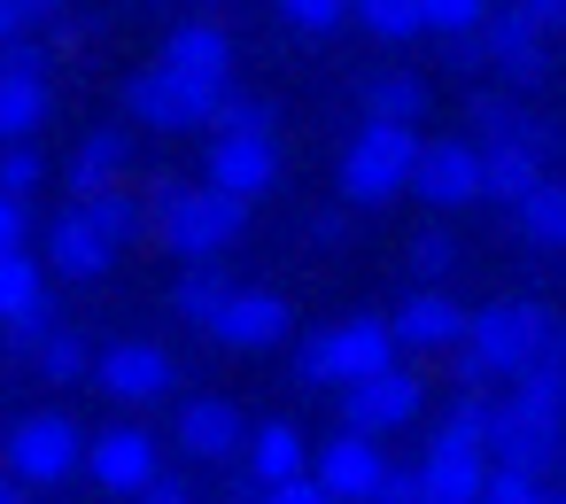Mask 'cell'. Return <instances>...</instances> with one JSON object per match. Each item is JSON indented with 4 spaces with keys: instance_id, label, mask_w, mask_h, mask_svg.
<instances>
[{
    "instance_id": "cell-1",
    "label": "cell",
    "mask_w": 566,
    "mask_h": 504,
    "mask_svg": "<svg viewBox=\"0 0 566 504\" xmlns=\"http://www.w3.org/2000/svg\"><path fill=\"white\" fill-rule=\"evenodd\" d=\"M535 357H566L558 311H543V303H481V311H465V334H458V388L512 380V372H527Z\"/></svg>"
},
{
    "instance_id": "cell-28",
    "label": "cell",
    "mask_w": 566,
    "mask_h": 504,
    "mask_svg": "<svg viewBox=\"0 0 566 504\" xmlns=\"http://www.w3.org/2000/svg\"><path fill=\"white\" fill-rule=\"evenodd\" d=\"M434 102H427V78L396 71V78H373L365 86V117H388V125H419Z\"/></svg>"
},
{
    "instance_id": "cell-37",
    "label": "cell",
    "mask_w": 566,
    "mask_h": 504,
    "mask_svg": "<svg viewBox=\"0 0 566 504\" xmlns=\"http://www.w3.org/2000/svg\"><path fill=\"white\" fill-rule=\"evenodd\" d=\"M481 496H489V504H535V496H543V481H535V473H520V465H489Z\"/></svg>"
},
{
    "instance_id": "cell-18",
    "label": "cell",
    "mask_w": 566,
    "mask_h": 504,
    "mask_svg": "<svg viewBox=\"0 0 566 504\" xmlns=\"http://www.w3.org/2000/svg\"><path fill=\"white\" fill-rule=\"evenodd\" d=\"M109 264H117V241H109L78 202H71L63 218H48V272H55V280H102Z\"/></svg>"
},
{
    "instance_id": "cell-45",
    "label": "cell",
    "mask_w": 566,
    "mask_h": 504,
    "mask_svg": "<svg viewBox=\"0 0 566 504\" xmlns=\"http://www.w3.org/2000/svg\"><path fill=\"white\" fill-rule=\"evenodd\" d=\"M17 489H24V481H17V473H9V465H0V504H9V496H17Z\"/></svg>"
},
{
    "instance_id": "cell-10",
    "label": "cell",
    "mask_w": 566,
    "mask_h": 504,
    "mask_svg": "<svg viewBox=\"0 0 566 504\" xmlns=\"http://www.w3.org/2000/svg\"><path fill=\"white\" fill-rule=\"evenodd\" d=\"M489 481V442H465V434H442L427 442V458L411 465V496L419 504H473Z\"/></svg>"
},
{
    "instance_id": "cell-44",
    "label": "cell",
    "mask_w": 566,
    "mask_h": 504,
    "mask_svg": "<svg viewBox=\"0 0 566 504\" xmlns=\"http://www.w3.org/2000/svg\"><path fill=\"white\" fill-rule=\"evenodd\" d=\"M17 32H24V24H17V0H0V48H9Z\"/></svg>"
},
{
    "instance_id": "cell-21",
    "label": "cell",
    "mask_w": 566,
    "mask_h": 504,
    "mask_svg": "<svg viewBox=\"0 0 566 504\" xmlns=\"http://www.w3.org/2000/svg\"><path fill=\"white\" fill-rule=\"evenodd\" d=\"M543 164H551V156H543V148H527V140H481V195L512 210V202L543 179Z\"/></svg>"
},
{
    "instance_id": "cell-11",
    "label": "cell",
    "mask_w": 566,
    "mask_h": 504,
    "mask_svg": "<svg viewBox=\"0 0 566 504\" xmlns=\"http://www.w3.org/2000/svg\"><path fill=\"white\" fill-rule=\"evenodd\" d=\"M481 48H489V71L512 86V94H535L551 78V48H543V24L527 9H496L481 17Z\"/></svg>"
},
{
    "instance_id": "cell-39",
    "label": "cell",
    "mask_w": 566,
    "mask_h": 504,
    "mask_svg": "<svg viewBox=\"0 0 566 504\" xmlns=\"http://www.w3.org/2000/svg\"><path fill=\"white\" fill-rule=\"evenodd\" d=\"M264 496L272 504H326V489H318V473L303 465V473H280V481H264Z\"/></svg>"
},
{
    "instance_id": "cell-31",
    "label": "cell",
    "mask_w": 566,
    "mask_h": 504,
    "mask_svg": "<svg viewBox=\"0 0 566 504\" xmlns=\"http://www.w3.org/2000/svg\"><path fill=\"white\" fill-rule=\"evenodd\" d=\"M86 365H94V357H86V342H78V334H63V326H48V334H40V372H48L55 388L86 380Z\"/></svg>"
},
{
    "instance_id": "cell-19",
    "label": "cell",
    "mask_w": 566,
    "mask_h": 504,
    "mask_svg": "<svg viewBox=\"0 0 566 504\" xmlns=\"http://www.w3.org/2000/svg\"><path fill=\"white\" fill-rule=\"evenodd\" d=\"M86 372H94L117 403H156V396L171 388V357H164L156 342H109Z\"/></svg>"
},
{
    "instance_id": "cell-5",
    "label": "cell",
    "mask_w": 566,
    "mask_h": 504,
    "mask_svg": "<svg viewBox=\"0 0 566 504\" xmlns=\"http://www.w3.org/2000/svg\"><path fill=\"white\" fill-rule=\"evenodd\" d=\"M0 458H9V473L24 489H63L86 465V434H78L71 411H24L9 427V450H0Z\"/></svg>"
},
{
    "instance_id": "cell-42",
    "label": "cell",
    "mask_w": 566,
    "mask_h": 504,
    "mask_svg": "<svg viewBox=\"0 0 566 504\" xmlns=\"http://www.w3.org/2000/svg\"><path fill=\"white\" fill-rule=\"evenodd\" d=\"M140 496H156V504H187V481H179V473H164V465H156V473H148V489H140Z\"/></svg>"
},
{
    "instance_id": "cell-25",
    "label": "cell",
    "mask_w": 566,
    "mask_h": 504,
    "mask_svg": "<svg viewBox=\"0 0 566 504\" xmlns=\"http://www.w3.org/2000/svg\"><path fill=\"white\" fill-rule=\"evenodd\" d=\"M48 78H24V71H0V140H32L48 125Z\"/></svg>"
},
{
    "instance_id": "cell-6",
    "label": "cell",
    "mask_w": 566,
    "mask_h": 504,
    "mask_svg": "<svg viewBox=\"0 0 566 504\" xmlns=\"http://www.w3.org/2000/svg\"><path fill=\"white\" fill-rule=\"evenodd\" d=\"M125 109H133L148 133H202L210 109H218V86L171 71V63H156V71H133V78H125Z\"/></svg>"
},
{
    "instance_id": "cell-3",
    "label": "cell",
    "mask_w": 566,
    "mask_h": 504,
    "mask_svg": "<svg viewBox=\"0 0 566 504\" xmlns=\"http://www.w3.org/2000/svg\"><path fill=\"white\" fill-rule=\"evenodd\" d=\"M411 156H419V125L365 117L357 140L342 148V195L349 202H396L411 187Z\"/></svg>"
},
{
    "instance_id": "cell-43",
    "label": "cell",
    "mask_w": 566,
    "mask_h": 504,
    "mask_svg": "<svg viewBox=\"0 0 566 504\" xmlns=\"http://www.w3.org/2000/svg\"><path fill=\"white\" fill-rule=\"evenodd\" d=\"M520 9H527L543 32H566V0H520Z\"/></svg>"
},
{
    "instance_id": "cell-36",
    "label": "cell",
    "mask_w": 566,
    "mask_h": 504,
    "mask_svg": "<svg viewBox=\"0 0 566 504\" xmlns=\"http://www.w3.org/2000/svg\"><path fill=\"white\" fill-rule=\"evenodd\" d=\"M280 17L295 24V32H311V40H326L342 17H349V0H280Z\"/></svg>"
},
{
    "instance_id": "cell-35",
    "label": "cell",
    "mask_w": 566,
    "mask_h": 504,
    "mask_svg": "<svg viewBox=\"0 0 566 504\" xmlns=\"http://www.w3.org/2000/svg\"><path fill=\"white\" fill-rule=\"evenodd\" d=\"M419 17H427V32H434V40H450V32H481L489 0H419Z\"/></svg>"
},
{
    "instance_id": "cell-4",
    "label": "cell",
    "mask_w": 566,
    "mask_h": 504,
    "mask_svg": "<svg viewBox=\"0 0 566 504\" xmlns=\"http://www.w3.org/2000/svg\"><path fill=\"white\" fill-rule=\"evenodd\" d=\"M396 357H403V349H396L388 318H342V326H318V334L303 342L295 372H303L311 388H349V380H365V372H380V365H396Z\"/></svg>"
},
{
    "instance_id": "cell-15",
    "label": "cell",
    "mask_w": 566,
    "mask_h": 504,
    "mask_svg": "<svg viewBox=\"0 0 566 504\" xmlns=\"http://www.w3.org/2000/svg\"><path fill=\"white\" fill-rule=\"evenodd\" d=\"M388 334H396V349H411V357H450L458 334H465V311H458V295H442V287H411V295L396 303Z\"/></svg>"
},
{
    "instance_id": "cell-2",
    "label": "cell",
    "mask_w": 566,
    "mask_h": 504,
    "mask_svg": "<svg viewBox=\"0 0 566 504\" xmlns=\"http://www.w3.org/2000/svg\"><path fill=\"white\" fill-rule=\"evenodd\" d=\"M249 225V202L226 195V187H187V179H156L148 187V233L187 264V256H226Z\"/></svg>"
},
{
    "instance_id": "cell-41",
    "label": "cell",
    "mask_w": 566,
    "mask_h": 504,
    "mask_svg": "<svg viewBox=\"0 0 566 504\" xmlns=\"http://www.w3.org/2000/svg\"><path fill=\"white\" fill-rule=\"evenodd\" d=\"M63 9H71V0H17V24H24V32H40V24H55Z\"/></svg>"
},
{
    "instance_id": "cell-34",
    "label": "cell",
    "mask_w": 566,
    "mask_h": 504,
    "mask_svg": "<svg viewBox=\"0 0 566 504\" xmlns=\"http://www.w3.org/2000/svg\"><path fill=\"white\" fill-rule=\"evenodd\" d=\"M48 179V156L32 148V140H0V187H9V195H32Z\"/></svg>"
},
{
    "instance_id": "cell-47",
    "label": "cell",
    "mask_w": 566,
    "mask_h": 504,
    "mask_svg": "<svg viewBox=\"0 0 566 504\" xmlns=\"http://www.w3.org/2000/svg\"><path fill=\"white\" fill-rule=\"evenodd\" d=\"M558 396H566V357H558Z\"/></svg>"
},
{
    "instance_id": "cell-33",
    "label": "cell",
    "mask_w": 566,
    "mask_h": 504,
    "mask_svg": "<svg viewBox=\"0 0 566 504\" xmlns=\"http://www.w3.org/2000/svg\"><path fill=\"white\" fill-rule=\"evenodd\" d=\"M210 133H272V102H256V94H226V86H218Z\"/></svg>"
},
{
    "instance_id": "cell-26",
    "label": "cell",
    "mask_w": 566,
    "mask_h": 504,
    "mask_svg": "<svg viewBox=\"0 0 566 504\" xmlns=\"http://www.w3.org/2000/svg\"><path fill=\"white\" fill-rule=\"evenodd\" d=\"M241 450H249V473H256V489H264V481H280V473H303V465H311V442H303V434H295L287 419L256 427V434H249Z\"/></svg>"
},
{
    "instance_id": "cell-22",
    "label": "cell",
    "mask_w": 566,
    "mask_h": 504,
    "mask_svg": "<svg viewBox=\"0 0 566 504\" xmlns=\"http://www.w3.org/2000/svg\"><path fill=\"white\" fill-rule=\"evenodd\" d=\"M164 63H171V71H187V78L226 86V78H233V40H226L218 24H179V32L164 40Z\"/></svg>"
},
{
    "instance_id": "cell-7",
    "label": "cell",
    "mask_w": 566,
    "mask_h": 504,
    "mask_svg": "<svg viewBox=\"0 0 566 504\" xmlns=\"http://www.w3.org/2000/svg\"><path fill=\"white\" fill-rule=\"evenodd\" d=\"M342 396V419L357 427V434H403L419 411H427V380L411 372V365H380V372H365V380H349V388H334Z\"/></svg>"
},
{
    "instance_id": "cell-27",
    "label": "cell",
    "mask_w": 566,
    "mask_h": 504,
    "mask_svg": "<svg viewBox=\"0 0 566 504\" xmlns=\"http://www.w3.org/2000/svg\"><path fill=\"white\" fill-rule=\"evenodd\" d=\"M226 272H218V256H187V272H179V287H171V311L187 318V326H210V311L226 303Z\"/></svg>"
},
{
    "instance_id": "cell-23",
    "label": "cell",
    "mask_w": 566,
    "mask_h": 504,
    "mask_svg": "<svg viewBox=\"0 0 566 504\" xmlns=\"http://www.w3.org/2000/svg\"><path fill=\"white\" fill-rule=\"evenodd\" d=\"M125 164H133V140H125L117 125L86 133V140H78V156H71V202H86V195L117 187V179H125Z\"/></svg>"
},
{
    "instance_id": "cell-13",
    "label": "cell",
    "mask_w": 566,
    "mask_h": 504,
    "mask_svg": "<svg viewBox=\"0 0 566 504\" xmlns=\"http://www.w3.org/2000/svg\"><path fill=\"white\" fill-rule=\"evenodd\" d=\"M318 489L326 496H342V504H373L380 489H388V450H380V434H334L326 450H318Z\"/></svg>"
},
{
    "instance_id": "cell-32",
    "label": "cell",
    "mask_w": 566,
    "mask_h": 504,
    "mask_svg": "<svg viewBox=\"0 0 566 504\" xmlns=\"http://www.w3.org/2000/svg\"><path fill=\"white\" fill-rule=\"evenodd\" d=\"M450 272H458V241H450L442 225H427V233L411 241V280H419V287H442Z\"/></svg>"
},
{
    "instance_id": "cell-8",
    "label": "cell",
    "mask_w": 566,
    "mask_h": 504,
    "mask_svg": "<svg viewBox=\"0 0 566 504\" xmlns=\"http://www.w3.org/2000/svg\"><path fill=\"white\" fill-rule=\"evenodd\" d=\"M558 411L543 403H520V396H496V419H489V465H520V473H551L558 465Z\"/></svg>"
},
{
    "instance_id": "cell-16",
    "label": "cell",
    "mask_w": 566,
    "mask_h": 504,
    "mask_svg": "<svg viewBox=\"0 0 566 504\" xmlns=\"http://www.w3.org/2000/svg\"><path fill=\"white\" fill-rule=\"evenodd\" d=\"M156 465H164V458H156V434H148V427H109V434L86 442V473H94V489H109V496H140Z\"/></svg>"
},
{
    "instance_id": "cell-38",
    "label": "cell",
    "mask_w": 566,
    "mask_h": 504,
    "mask_svg": "<svg viewBox=\"0 0 566 504\" xmlns=\"http://www.w3.org/2000/svg\"><path fill=\"white\" fill-rule=\"evenodd\" d=\"M9 249H32V210H24V195L0 187V256Z\"/></svg>"
},
{
    "instance_id": "cell-12",
    "label": "cell",
    "mask_w": 566,
    "mask_h": 504,
    "mask_svg": "<svg viewBox=\"0 0 566 504\" xmlns=\"http://www.w3.org/2000/svg\"><path fill=\"white\" fill-rule=\"evenodd\" d=\"M202 179L226 187V195H241V202L272 195V187H280V148H272V133H210Z\"/></svg>"
},
{
    "instance_id": "cell-14",
    "label": "cell",
    "mask_w": 566,
    "mask_h": 504,
    "mask_svg": "<svg viewBox=\"0 0 566 504\" xmlns=\"http://www.w3.org/2000/svg\"><path fill=\"white\" fill-rule=\"evenodd\" d=\"M287 303L280 295H264V287H226V303L210 311V326L202 334H218L226 349H280L287 342Z\"/></svg>"
},
{
    "instance_id": "cell-48",
    "label": "cell",
    "mask_w": 566,
    "mask_h": 504,
    "mask_svg": "<svg viewBox=\"0 0 566 504\" xmlns=\"http://www.w3.org/2000/svg\"><path fill=\"white\" fill-rule=\"evenodd\" d=\"M558 249H566V241H558Z\"/></svg>"
},
{
    "instance_id": "cell-24",
    "label": "cell",
    "mask_w": 566,
    "mask_h": 504,
    "mask_svg": "<svg viewBox=\"0 0 566 504\" xmlns=\"http://www.w3.org/2000/svg\"><path fill=\"white\" fill-rule=\"evenodd\" d=\"M512 225H520V241H535V249H558L566 241V187L543 171L520 202H512Z\"/></svg>"
},
{
    "instance_id": "cell-29",
    "label": "cell",
    "mask_w": 566,
    "mask_h": 504,
    "mask_svg": "<svg viewBox=\"0 0 566 504\" xmlns=\"http://www.w3.org/2000/svg\"><path fill=\"white\" fill-rule=\"evenodd\" d=\"M78 210H86V218H94V225H102L117 249L148 233V202H140V195H125V187H102V195H86Z\"/></svg>"
},
{
    "instance_id": "cell-40",
    "label": "cell",
    "mask_w": 566,
    "mask_h": 504,
    "mask_svg": "<svg viewBox=\"0 0 566 504\" xmlns=\"http://www.w3.org/2000/svg\"><path fill=\"white\" fill-rule=\"evenodd\" d=\"M0 71H24V78H48V48H40V40H24V32H17V40H9V48H0Z\"/></svg>"
},
{
    "instance_id": "cell-30",
    "label": "cell",
    "mask_w": 566,
    "mask_h": 504,
    "mask_svg": "<svg viewBox=\"0 0 566 504\" xmlns=\"http://www.w3.org/2000/svg\"><path fill=\"white\" fill-rule=\"evenodd\" d=\"M349 17H357L373 40H427L419 0H349Z\"/></svg>"
},
{
    "instance_id": "cell-20",
    "label": "cell",
    "mask_w": 566,
    "mask_h": 504,
    "mask_svg": "<svg viewBox=\"0 0 566 504\" xmlns=\"http://www.w3.org/2000/svg\"><path fill=\"white\" fill-rule=\"evenodd\" d=\"M241 442H249L241 403H226V396H195V403L179 411V450H187L195 465H226V458H241Z\"/></svg>"
},
{
    "instance_id": "cell-9",
    "label": "cell",
    "mask_w": 566,
    "mask_h": 504,
    "mask_svg": "<svg viewBox=\"0 0 566 504\" xmlns=\"http://www.w3.org/2000/svg\"><path fill=\"white\" fill-rule=\"evenodd\" d=\"M403 195H419L427 210H465V202H481V140H419Z\"/></svg>"
},
{
    "instance_id": "cell-17",
    "label": "cell",
    "mask_w": 566,
    "mask_h": 504,
    "mask_svg": "<svg viewBox=\"0 0 566 504\" xmlns=\"http://www.w3.org/2000/svg\"><path fill=\"white\" fill-rule=\"evenodd\" d=\"M0 326L17 342H40L55 318H48V264L32 249H9L0 256Z\"/></svg>"
},
{
    "instance_id": "cell-46",
    "label": "cell",
    "mask_w": 566,
    "mask_h": 504,
    "mask_svg": "<svg viewBox=\"0 0 566 504\" xmlns=\"http://www.w3.org/2000/svg\"><path fill=\"white\" fill-rule=\"evenodd\" d=\"M551 473H558V489H566V442H558V465H551Z\"/></svg>"
}]
</instances>
